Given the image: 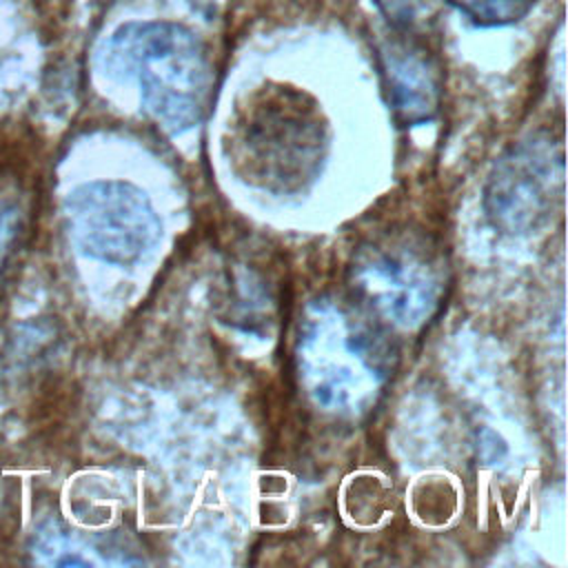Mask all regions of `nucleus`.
Instances as JSON below:
<instances>
[{"label":"nucleus","instance_id":"f257e3e1","mask_svg":"<svg viewBox=\"0 0 568 568\" xmlns=\"http://www.w3.org/2000/svg\"><path fill=\"white\" fill-rule=\"evenodd\" d=\"M104 69L131 78L149 115L169 133L200 124L213 91V62L204 42L175 22H131L102 51Z\"/></svg>","mask_w":568,"mask_h":568},{"label":"nucleus","instance_id":"f03ea898","mask_svg":"<svg viewBox=\"0 0 568 568\" xmlns=\"http://www.w3.org/2000/svg\"><path fill=\"white\" fill-rule=\"evenodd\" d=\"M388 355L379 333L339 304L315 302L300 322L297 375L308 397L328 413H366L388 377Z\"/></svg>","mask_w":568,"mask_h":568},{"label":"nucleus","instance_id":"7ed1b4c3","mask_svg":"<svg viewBox=\"0 0 568 568\" xmlns=\"http://www.w3.org/2000/svg\"><path fill=\"white\" fill-rule=\"evenodd\" d=\"M326 140V122L313 98L291 87H271L237 111L229 149L246 180L282 193L315 178Z\"/></svg>","mask_w":568,"mask_h":568},{"label":"nucleus","instance_id":"20e7f679","mask_svg":"<svg viewBox=\"0 0 568 568\" xmlns=\"http://www.w3.org/2000/svg\"><path fill=\"white\" fill-rule=\"evenodd\" d=\"M355 297L388 326H424L444 297V264L415 231H388L357 248L348 273Z\"/></svg>","mask_w":568,"mask_h":568},{"label":"nucleus","instance_id":"39448f33","mask_svg":"<svg viewBox=\"0 0 568 568\" xmlns=\"http://www.w3.org/2000/svg\"><path fill=\"white\" fill-rule=\"evenodd\" d=\"M564 197V151L550 133H532L493 164L484 186V211L508 235L539 231Z\"/></svg>","mask_w":568,"mask_h":568},{"label":"nucleus","instance_id":"423d86ee","mask_svg":"<svg viewBox=\"0 0 568 568\" xmlns=\"http://www.w3.org/2000/svg\"><path fill=\"white\" fill-rule=\"evenodd\" d=\"M67 222L78 251L115 266L140 262L160 237L146 195L129 182H91L67 200Z\"/></svg>","mask_w":568,"mask_h":568},{"label":"nucleus","instance_id":"0eeeda50","mask_svg":"<svg viewBox=\"0 0 568 568\" xmlns=\"http://www.w3.org/2000/svg\"><path fill=\"white\" fill-rule=\"evenodd\" d=\"M377 62L386 100L399 124L417 126L435 118L442 71L417 31L390 29L377 44Z\"/></svg>","mask_w":568,"mask_h":568},{"label":"nucleus","instance_id":"6e6552de","mask_svg":"<svg viewBox=\"0 0 568 568\" xmlns=\"http://www.w3.org/2000/svg\"><path fill=\"white\" fill-rule=\"evenodd\" d=\"M479 27H501L521 20L537 0H446Z\"/></svg>","mask_w":568,"mask_h":568},{"label":"nucleus","instance_id":"1a4fd4ad","mask_svg":"<svg viewBox=\"0 0 568 568\" xmlns=\"http://www.w3.org/2000/svg\"><path fill=\"white\" fill-rule=\"evenodd\" d=\"M24 226V206L20 197L0 193V280L7 273L13 253L18 251Z\"/></svg>","mask_w":568,"mask_h":568},{"label":"nucleus","instance_id":"9d476101","mask_svg":"<svg viewBox=\"0 0 568 568\" xmlns=\"http://www.w3.org/2000/svg\"><path fill=\"white\" fill-rule=\"evenodd\" d=\"M379 13L386 18L390 29L399 31H417L422 27L433 9L435 0H373Z\"/></svg>","mask_w":568,"mask_h":568}]
</instances>
